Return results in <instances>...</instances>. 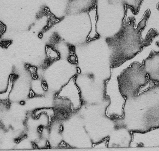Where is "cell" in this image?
Masks as SVG:
<instances>
[{
  "instance_id": "obj_1",
  "label": "cell",
  "mask_w": 159,
  "mask_h": 151,
  "mask_svg": "<svg viewBox=\"0 0 159 151\" xmlns=\"http://www.w3.org/2000/svg\"><path fill=\"white\" fill-rule=\"evenodd\" d=\"M119 82H125V84L119 85L121 93L124 96L131 97L137 95L140 89L147 84L149 79L143 66L133 63L125 69L118 77Z\"/></svg>"
},
{
  "instance_id": "obj_2",
  "label": "cell",
  "mask_w": 159,
  "mask_h": 151,
  "mask_svg": "<svg viewBox=\"0 0 159 151\" xmlns=\"http://www.w3.org/2000/svg\"><path fill=\"white\" fill-rule=\"evenodd\" d=\"M87 12L90 17L91 24H92V29L87 38V41H90L93 40L97 39L99 37L98 34L96 32V23L98 20L96 5H94L91 7Z\"/></svg>"
},
{
  "instance_id": "obj_3",
  "label": "cell",
  "mask_w": 159,
  "mask_h": 151,
  "mask_svg": "<svg viewBox=\"0 0 159 151\" xmlns=\"http://www.w3.org/2000/svg\"><path fill=\"white\" fill-rule=\"evenodd\" d=\"M46 17H48L47 24L42 29L41 32L43 33H45L49 30L50 28L58 23L60 22L63 19V18H58L51 13V11H49Z\"/></svg>"
},
{
  "instance_id": "obj_4",
  "label": "cell",
  "mask_w": 159,
  "mask_h": 151,
  "mask_svg": "<svg viewBox=\"0 0 159 151\" xmlns=\"http://www.w3.org/2000/svg\"><path fill=\"white\" fill-rule=\"evenodd\" d=\"M45 51L47 55L49 58L54 60L59 59L60 56L59 53L56 49V47L50 46L46 44L45 46Z\"/></svg>"
},
{
  "instance_id": "obj_5",
  "label": "cell",
  "mask_w": 159,
  "mask_h": 151,
  "mask_svg": "<svg viewBox=\"0 0 159 151\" xmlns=\"http://www.w3.org/2000/svg\"><path fill=\"white\" fill-rule=\"evenodd\" d=\"M62 40L58 33L55 32L50 37L49 40L47 44L53 47H56L58 44Z\"/></svg>"
},
{
  "instance_id": "obj_6",
  "label": "cell",
  "mask_w": 159,
  "mask_h": 151,
  "mask_svg": "<svg viewBox=\"0 0 159 151\" xmlns=\"http://www.w3.org/2000/svg\"><path fill=\"white\" fill-rule=\"evenodd\" d=\"M49 11H50V9L46 5H43L41 7L39 11L36 14V19L38 20L41 19L45 16H46Z\"/></svg>"
},
{
  "instance_id": "obj_7",
  "label": "cell",
  "mask_w": 159,
  "mask_h": 151,
  "mask_svg": "<svg viewBox=\"0 0 159 151\" xmlns=\"http://www.w3.org/2000/svg\"><path fill=\"white\" fill-rule=\"evenodd\" d=\"M12 40H2L1 41L0 45L4 48H7L12 43Z\"/></svg>"
},
{
  "instance_id": "obj_8",
  "label": "cell",
  "mask_w": 159,
  "mask_h": 151,
  "mask_svg": "<svg viewBox=\"0 0 159 151\" xmlns=\"http://www.w3.org/2000/svg\"><path fill=\"white\" fill-rule=\"evenodd\" d=\"M6 26L0 21V38L6 31Z\"/></svg>"
},
{
  "instance_id": "obj_9",
  "label": "cell",
  "mask_w": 159,
  "mask_h": 151,
  "mask_svg": "<svg viewBox=\"0 0 159 151\" xmlns=\"http://www.w3.org/2000/svg\"><path fill=\"white\" fill-rule=\"evenodd\" d=\"M68 60L72 63H77V57L76 56V55L74 54H71L70 55V56L68 58Z\"/></svg>"
},
{
  "instance_id": "obj_10",
  "label": "cell",
  "mask_w": 159,
  "mask_h": 151,
  "mask_svg": "<svg viewBox=\"0 0 159 151\" xmlns=\"http://www.w3.org/2000/svg\"><path fill=\"white\" fill-rule=\"evenodd\" d=\"M43 36V33L41 31V32H40L39 33L38 37L40 39H41L42 38Z\"/></svg>"
},
{
  "instance_id": "obj_11",
  "label": "cell",
  "mask_w": 159,
  "mask_h": 151,
  "mask_svg": "<svg viewBox=\"0 0 159 151\" xmlns=\"http://www.w3.org/2000/svg\"><path fill=\"white\" fill-rule=\"evenodd\" d=\"M35 25V23H33L32 24H31V25H29V27H28V31H29V30H30V29L32 28V27L34 26V25Z\"/></svg>"
}]
</instances>
